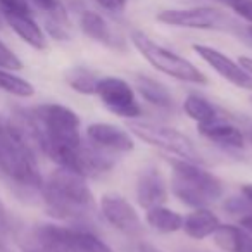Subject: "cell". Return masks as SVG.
Listing matches in <instances>:
<instances>
[{
	"mask_svg": "<svg viewBox=\"0 0 252 252\" xmlns=\"http://www.w3.org/2000/svg\"><path fill=\"white\" fill-rule=\"evenodd\" d=\"M135 88H137L138 94H140L149 104L156 105V107H161V109L173 107L171 92L168 90V87L159 83L154 78H149V76H145V74H138V76H135Z\"/></svg>",
	"mask_w": 252,
	"mask_h": 252,
	"instance_id": "cell-18",
	"label": "cell"
},
{
	"mask_svg": "<svg viewBox=\"0 0 252 252\" xmlns=\"http://www.w3.org/2000/svg\"><path fill=\"white\" fill-rule=\"evenodd\" d=\"M242 195L252 206V183H247V185L242 187Z\"/></svg>",
	"mask_w": 252,
	"mask_h": 252,
	"instance_id": "cell-32",
	"label": "cell"
},
{
	"mask_svg": "<svg viewBox=\"0 0 252 252\" xmlns=\"http://www.w3.org/2000/svg\"><path fill=\"white\" fill-rule=\"evenodd\" d=\"M251 102H252V100H251Z\"/></svg>",
	"mask_w": 252,
	"mask_h": 252,
	"instance_id": "cell-36",
	"label": "cell"
},
{
	"mask_svg": "<svg viewBox=\"0 0 252 252\" xmlns=\"http://www.w3.org/2000/svg\"><path fill=\"white\" fill-rule=\"evenodd\" d=\"M87 138L92 145L107 152H131L135 149V142L126 130L111 123H92L87 128Z\"/></svg>",
	"mask_w": 252,
	"mask_h": 252,
	"instance_id": "cell-12",
	"label": "cell"
},
{
	"mask_svg": "<svg viewBox=\"0 0 252 252\" xmlns=\"http://www.w3.org/2000/svg\"><path fill=\"white\" fill-rule=\"evenodd\" d=\"M238 64H240V66L244 67L249 74H252V59H251V57H247V56L238 57Z\"/></svg>",
	"mask_w": 252,
	"mask_h": 252,
	"instance_id": "cell-30",
	"label": "cell"
},
{
	"mask_svg": "<svg viewBox=\"0 0 252 252\" xmlns=\"http://www.w3.org/2000/svg\"><path fill=\"white\" fill-rule=\"evenodd\" d=\"M0 69L19 71L23 69V63L2 40H0Z\"/></svg>",
	"mask_w": 252,
	"mask_h": 252,
	"instance_id": "cell-24",
	"label": "cell"
},
{
	"mask_svg": "<svg viewBox=\"0 0 252 252\" xmlns=\"http://www.w3.org/2000/svg\"><path fill=\"white\" fill-rule=\"evenodd\" d=\"M38 133V149L59 166L80 173L81 121L73 109L63 104H42L32 109ZM81 175V173H80Z\"/></svg>",
	"mask_w": 252,
	"mask_h": 252,
	"instance_id": "cell-1",
	"label": "cell"
},
{
	"mask_svg": "<svg viewBox=\"0 0 252 252\" xmlns=\"http://www.w3.org/2000/svg\"><path fill=\"white\" fill-rule=\"evenodd\" d=\"M0 90L19 98H30L35 95V87L28 80L14 74V71L0 69Z\"/></svg>",
	"mask_w": 252,
	"mask_h": 252,
	"instance_id": "cell-23",
	"label": "cell"
},
{
	"mask_svg": "<svg viewBox=\"0 0 252 252\" xmlns=\"http://www.w3.org/2000/svg\"><path fill=\"white\" fill-rule=\"evenodd\" d=\"M80 28L88 38L95 40V42L102 43L105 47L111 49H118L123 47V40H119V36L112 32V28L109 26V23L102 18L98 12L95 11H83L80 16Z\"/></svg>",
	"mask_w": 252,
	"mask_h": 252,
	"instance_id": "cell-14",
	"label": "cell"
},
{
	"mask_svg": "<svg viewBox=\"0 0 252 252\" xmlns=\"http://www.w3.org/2000/svg\"><path fill=\"white\" fill-rule=\"evenodd\" d=\"M95 2L109 12H123L128 4V0H95Z\"/></svg>",
	"mask_w": 252,
	"mask_h": 252,
	"instance_id": "cell-28",
	"label": "cell"
},
{
	"mask_svg": "<svg viewBox=\"0 0 252 252\" xmlns=\"http://www.w3.org/2000/svg\"><path fill=\"white\" fill-rule=\"evenodd\" d=\"M218 2L230 7L242 19H245V21L252 25V0H218Z\"/></svg>",
	"mask_w": 252,
	"mask_h": 252,
	"instance_id": "cell-25",
	"label": "cell"
},
{
	"mask_svg": "<svg viewBox=\"0 0 252 252\" xmlns=\"http://www.w3.org/2000/svg\"><path fill=\"white\" fill-rule=\"evenodd\" d=\"M98 80H100V76H97L94 71L83 66L73 67L66 73V83L74 92L83 95H95Z\"/></svg>",
	"mask_w": 252,
	"mask_h": 252,
	"instance_id": "cell-21",
	"label": "cell"
},
{
	"mask_svg": "<svg viewBox=\"0 0 252 252\" xmlns=\"http://www.w3.org/2000/svg\"><path fill=\"white\" fill-rule=\"evenodd\" d=\"M0 12L4 14H32L28 0H0Z\"/></svg>",
	"mask_w": 252,
	"mask_h": 252,
	"instance_id": "cell-26",
	"label": "cell"
},
{
	"mask_svg": "<svg viewBox=\"0 0 252 252\" xmlns=\"http://www.w3.org/2000/svg\"><path fill=\"white\" fill-rule=\"evenodd\" d=\"M197 126H199L200 135H204L207 140L214 142L218 145L233 147V149H242L245 145L244 133L238 130L237 126L221 121L220 118L211 123H206V125H197Z\"/></svg>",
	"mask_w": 252,
	"mask_h": 252,
	"instance_id": "cell-16",
	"label": "cell"
},
{
	"mask_svg": "<svg viewBox=\"0 0 252 252\" xmlns=\"http://www.w3.org/2000/svg\"><path fill=\"white\" fill-rule=\"evenodd\" d=\"M128 130L131 135L145 144L158 147L161 151L173 154L180 159L199 162L202 164V158L193 142L187 135L178 131L176 128L166 125H158V123H147V121H130L128 123Z\"/></svg>",
	"mask_w": 252,
	"mask_h": 252,
	"instance_id": "cell-6",
	"label": "cell"
},
{
	"mask_svg": "<svg viewBox=\"0 0 252 252\" xmlns=\"http://www.w3.org/2000/svg\"><path fill=\"white\" fill-rule=\"evenodd\" d=\"M183 111L187 112L190 119L197 123V125H206L214 119H218V112L214 105L211 104L207 98H204L199 94H190L183 102Z\"/></svg>",
	"mask_w": 252,
	"mask_h": 252,
	"instance_id": "cell-20",
	"label": "cell"
},
{
	"mask_svg": "<svg viewBox=\"0 0 252 252\" xmlns=\"http://www.w3.org/2000/svg\"><path fill=\"white\" fill-rule=\"evenodd\" d=\"M135 192H137L138 206L144 207L145 211L158 206H164L169 195L164 176L161 175L158 168H152V166L144 168L140 171Z\"/></svg>",
	"mask_w": 252,
	"mask_h": 252,
	"instance_id": "cell-13",
	"label": "cell"
},
{
	"mask_svg": "<svg viewBox=\"0 0 252 252\" xmlns=\"http://www.w3.org/2000/svg\"><path fill=\"white\" fill-rule=\"evenodd\" d=\"M28 2H32L36 9L43 11L47 16L54 14V12H59V11H63V9H64V5H63V2H61V0H28Z\"/></svg>",
	"mask_w": 252,
	"mask_h": 252,
	"instance_id": "cell-27",
	"label": "cell"
},
{
	"mask_svg": "<svg viewBox=\"0 0 252 252\" xmlns=\"http://www.w3.org/2000/svg\"><path fill=\"white\" fill-rule=\"evenodd\" d=\"M216 245L224 252H242L245 242V235L240 226L233 224H220L213 233Z\"/></svg>",
	"mask_w": 252,
	"mask_h": 252,
	"instance_id": "cell-22",
	"label": "cell"
},
{
	"mask_svg": "<svg viewBox=\"0 0 252 252\" xmlns=\"http://www.w3.org/2000/svg\"><path fill=\"white\" fill-rule=\"evenodd\" d=\"M42 228L57 238L69 252H114L104 240L88 230L61 224H42Z\"/></svg>",
	"mask_w": 252,
	"mask_h": 252,
	"instance_id": "cell-11",
	"label": "cell"
},
{
	"mask_svg": "<svg viewBox=\"0 0 252 252\" xmlns=\"http://www.w3.org/2000/svg\"><path fill=\"white\" fill-rule=\"evenodd\" d=\"M0 171L14 185L40 192L43 178L36 164L35 149L2 118H0Z\"/></svg>",
	"mask_w": 252,
	"mask_h": 252,
	"instance_id": "cell-3",
	"label": "cell"
},
{
	"mask_svg": "<svg viewBox=\"0 0 252 252\" xmlns=\"http://www.w3.org/2000/svg\"><path fill=\"white\" fill-rule=\"evenodd\" d=\"M238 224H240L242 230L249 231V233H252V213L251 214H245V216H242L240 220H238Z\"/></svg>",
	"mask_w": 252,
	"mask_h": 252,
	"instance_id": "cell-29",
	"label": "cell"
},
{
	"mask_svg": "<svg viewBox=\"0 0 252 252\" xmlns=\"http://www.w3.org/2000/svg\"><path fill=\"white\" fill-rule=\"evenodd\" d=\"M4 23L11 26V30L30 47L36 50H43L47 47V36L38 23L32 14H4Z\"/></svg>",
	"mask_w": 252,
	"mask_h": 252,
	"instance_id": "cell-15",
	"label": "cell"
},
{
	"mask_svg": "<svg viewBox=\"0 0 252 252\" xmlns=\"http://www.w3.org/2000/svg\"><path fill=\"white\" fill-rule=\"evenodd\" d=\"M131 43L135 49L140 52V56L151 64L154 69L161 71V73L168 74L171 78H176L180 81H187V83L193 85H206L207 76L199 69L197 66H193L190 61H187L185 57L178 56L173 50H168L166 47L156 43L151 36H147L144 32H131Z\"/></svg>",
	"mask_w": 252,
	"mask_h": 252,
	"instance_id": "cell-5",
	"label": "cell"
},
{
	"mask_svg": "<svg viewBox=\"0 0 252 252\" xmlns=\"http://www.w3.org/2000/svg\"><path fill=\"white\" fill-rule=\"evenodd\" d=\"M242 252H252V240H251V238H247V237H245L244 249H242Z\"/></svg>",
	"mask_w": 252,
	"mask_h": 252,
	"instance_id": "cell-33",
	"label": "cell"
},
{
	"mask_svg": "<svg viewBox=\"0 0 252 252\" xmlns=\"http://www.w3.org/2000/svg\"><path fill=\"white\" fill-rule=\"evenodd\" d=\"M221 224L220 218L207 207H195L187 218H183V226L182 230L185 231L189 237L202 240V238L213 237L216 228Z\"/></svg>",
	"mask_w": 252,
	"mask_h": 252,
	"instance_id": "cell-17",
	"label": "cell"
},
{
	"mask_svg": "<svg viewBox=\"0 0 252 252\" xmlns=\"http://www.w3.org/2000/svg\"><path fill=\"white\" fill-rule=\"evenodd\" d=\"M193 52L200 57L202 61H206L221 78H224L226 81H230L231 85L242 88V90L252 92V74H249L244 67L238 63H235L231 57H228L226 54L220 52V50L213 49L209 45H192Z\"/></svg>",
	"mask_w": 252,
	"mask_h": 252,
	"instance_id": "cell-10",
	"label": "cell"
},
{
	"mask_svg": "<svg viewBox=\"0 0 252 252\" xmlns=\"http://www.w3.org/2000/svg\"><path fill=\"white\" fill-rule=\"evenodd\" d=\"M47 213L57 220H81L94 209L95 197L87 183V176L67 168H59L43 180L40 187Z\"/></svg>",
	"mask_w": 252,
	"mask_h": 252,
	"instance_id": "cell-2",
	"label": "cell"
},
{
	"mask_svg": "<svg viewBox=\"0 0 252 252\" xmlns=\"http://www.w3.org/2000/svg\"><path fill=\"white\" fill-rule=\"evenodd\" d=\"M251 140H252V137H251Z\"/></svg>",
	"mask_w": 252,
	"mask_h": 252,
	"instance_id": "cell-35",
	"label": "cell"
},
{
	"mask_svg": "<svg viewBox=\"0 0 252 252\" xmlns=\"http://www.w3.org/2000/svg\"><path fill=\"white\" fill-rule=\"evenodd\" d=\"M100 211L111 226L119 230L128 237H140L144 233V223L125 197L118 193H105L100 199Z\"/></svg>",
	"mask_w": 252,
	"mask_h": 252,
	"instance_id": "cell-9",
	"label": "cell"
},
{
	"mask_svg": "<svg viewBox=\"0 0 252 252\" xmlns=\"http://www.w3.org/2000/svg\"><path fill=\"white\" fill-rule=\"evenodd\" d=\"M138 252H162V251L156 247V245L149 244V242H142V244L138 245Z\"/></svg>",
	"mask_w": 252,
	"mask_h": 252,
	"instance_id": "cell-31",
	"label": "cell"
},
{
	"mask_svg": "<svg viewBox=\"0 0 252 252\" xmlns=\"http://www.w3.org/2000/svg\"><path fill=\"white\" fill-rule=\"evenodd\" d=\"M249 35H251V36H252V25H251V26H249Z\"/></svg>",
	"mask_w": 252,
	"mask_h": 252,
	"instance_id": "cell-34",
	"label": "cell"
},
{
	"mask_svg": "<svg viewBox=\"0 0 252 252\" xmlns=\"http://www.w3.org/2000/svg\"><path fill=\"white\" fill-rule=\"evenodd\" d=\"M159 23L175 28L189 30H218L226 21V16L214 7H190V9H168L156 16Z\"/></svg>",
	"mask_w": 252,
	"mask_h": 252,
	"instance_id": "cell-8",
	"label": "cell"
},
{
	"mask_svg": "<svg viewBox=\"0 0 252 252\" xmlns=\"http://www.w3.org/2000/svg\"><path fill=\"white\" fill-rule=\"evenodd\" d=\"M95 95L102 104L112 112L125 119H137L142 116V107L135 97V90L125 80L116 76H104L98 80Z\"/></svg>",
	"mask_w": 252,
	"mask_h": 252,
	"instance_id": "cell-7",
	"label": "cell"
},
{
	"mask_svg": "<svg viewBox=\"0 0 252 252\" xmlns=\"http://www.w3.org/2000/svg\"><path fill=\"white\" fill-rule=\"evenodd\" d=\"M171 193L190 207H207L223 197V182L199 162L171 159Z\"/></svg>",
	"mask_w": 252,
	"mask_h": 252,
	"instance_id": "cell-4",
	"label": "cell"
},
{
	"mask_svg": "<svg viewBox=\"0 0 252 252\" xmlns=\"http://www.w3.org/2000/svg\"><path fill=\"white\" fill-rule=\"evenodd\" d=\"M145 221H147V224L152 230L159 231V233H175V231L182 230L183 226L182 214L166 206H158L152 207V209H147Z\"/></svg>",
	"mask_w": 252,
	"mask_h": 252,
	"instance_id": "cell-19",
	"label": "cell"
}]
</instances>
